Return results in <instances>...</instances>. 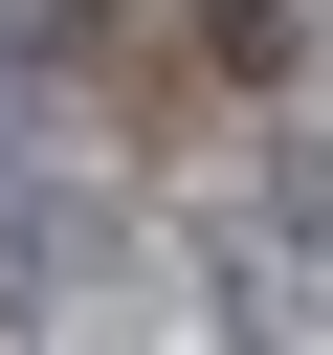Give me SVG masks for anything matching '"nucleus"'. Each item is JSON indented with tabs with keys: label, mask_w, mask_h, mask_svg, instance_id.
<instances>
[{
	"label": "nucleus",
	"mask_w": 333,
	"mask_h": 355,
	"mask_svg": "<svg viewBox=\"0 0 333 355\" xmlns=\"http://www.w3.org/2000/svg\"><path fill=\"white\" fill-rule=\"evenodd\" d=\"M178 288H200V333H222V355H289V333H333V266H311V244H266L244 200L178 244Z\"/></svg>",
	"instance_id": "obj_1"
},
{
	"label": "nucleus",
	"mask_w": 333,
	"mask_h": 355,
	"mask_svg": "<svg viewBox=\"0 0 333 355\" xmlns=\"http://www.w3.org/2000/svg\"><path fill=\"white\" fill-rule=\"evenodd\" d=\"M67 311H89V244H67V178H44V200H0V355H44Z\"/></svg>",
	"instance_id": "obj_2"
},
{
	"label": "nucleus",
	"mask_w": 333,
	"mask_h": 355,
	"mask_svg": "<svg viewBox=\"0 0 333 355\" xmlns=\"http://www.w3.org/2000/svg\"><path fill=\"white\" fill-rule=\"evenodd\" d=\"M244 222H266V244H311V266H333V133H266V155H244Z\"/></svg>",
	"instance_id": "obj_3"
},
{
	"label": "nucleus",
	"mask_w": 333,
	"mask_h": 355,
	"mask_svg": "<svg viewBox=\"0 0 333 355\" xmlns=\"http://www.w3.org/2000/svg\"><path fill=\"white\" fill-rule=\"evenodd\" d=\"M200 44H222L244 89H289V44H311V0H200Z\"/></svg>",
	"instance_id": "obj_4"
}]
</instances>
